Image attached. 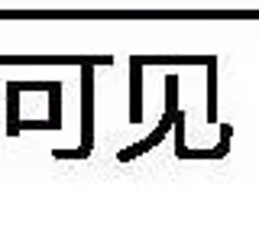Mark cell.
Instances as JSON below:
<instances>
[{
  "mask_svg": "<svg viewBox=\"0 0 259 250\" xmlns=\"http://www.w3.org/2000/svg\"><path fill=\"white\" fill-rule=\"evenodd\" d=\"M172 124H175L172 117H165V114H162V120H159V127H156V130L146 136V140L133 143V147H126V150H120V153H117V159H120V163H130V159H136V156H143V153H149L152 147H159V143L165 140V133L172 130Z\"/></svg>",
  "mask_w": 259,
  "mask_h": 250,
  "instance_id": "1",
  "label": "cell"
},
{
  "mask_svg": "<svg viewBox=\"0 0 259 250\" xmlns=\"http://www.w3.org/2000/svg\"><path fill=\"white\" fill-rule=\"evenodd\" d=\"M84 55H0V65H84Z\"/></svg>",
  "mask_w": 259,
  "mask_h": 250,
  "instance_id": "2",
  "label": "cell"
},
{
  "mask_svg": "<svg viewBox=\"0 0 259 250\" xmlns=\"http://www.w3.org/2000/svg\"><path fill=\"white\" fill-rule=\"evenodd\" d=\"M143 120V62L140 55L130 59V124Z\"/></svg>",
  "mask_w": 259,
  "mask_h": 250,
  "instance_id": "3",
  "label": "cell"
},
{
  "mask_svg": "<svg viewBox=\"0 0 259 250\" xmlns=\"http://www.w3.org/2000/svg\"><path fill=\"white\" fill-rule=\"evenodd\" d=\"M7 136H20V88L7 85Z\"/></svg>",
  "mask_w": 259,
  "mask_h": 250,
  "instance_id": "4",
  "label": "cell"
},
{
  "mask_svg": "<svg viewBox=\"0 0 259 250\" xmlns=\"http://www.w3.org/2000/svg\"><path fill=\"white\" fill-rule=\"evenodd\" d=\"M207 120H217V59L207 55Z\"/></svg>",
  "mask_w": 259,
  "mask_h": 250,
  "instance_id": "5",
  "label": "cell"
},
{
  "mask_svg": "<svg viewBox=\"0 0 259 250\" xmlns=\"http://www.w3.org/2000/svg\"><path fill=\"white\" fill-rule=\"evenodd\" d=\"M49 124L52 130H62V82L49 85Z\"/></svg>",
  "mask_w": 259,
  "mask_h": 250,
  "instance_id": "6",
  "label": "cell"
},
{
  "mask_svg": "<svg viewBox=\"0 0 259 250\" xmlns=\"http://www.w3.org/2000/svg\"><path fill=\"white\" fill-rule=\"evenodd\" d=\"M178 111H182V108H178V78L168 75V78H165V117L175 120Z\"/></svg>",
  "mask_w": 259,
  "mask_h": 250,
  "instance_id": "7",
  "label": "cell"
},
{
  "mask_svg": "<svg viewBox=\"0 0 259 250\" xmlns=\"http://www.w3.org/2000/svg\"><path fill=\"white\" fill-rule=\"evenodd\" d=\"M91 153H88L84 147H78V150H52V159H88Z\"/></svg>",
  "mask_w": 259,
  "mask_h": 250,
  "instance_id": "8",
  "label": "cell"
},
{
  "mask_svg": "<svg viewBox=\"0 0 259 250\" xmlns=\"http://www.w3.org/2000/svg\"><path fill=\"white\" fill-rule=\"evenodd\" d=\"M23 130H52L49 120H20V133Z\"/></svg>",
  "mask_w": 259,
  "mask_h": 250,
  "instance_id": "9",
  "label": "cell"
}]
</instances>
